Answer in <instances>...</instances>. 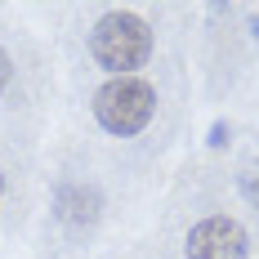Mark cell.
Here are the masks:
<instances>
[{"mask_svg": "<svg viewBox=\"0 0 259 259\" xmlns=\"http://www.w3.org/2000/svg\"><path fill=\"white\" fill-rule=\"evenodd\" d=\"M90 54L94 63L116 72V76H130L134 67L148 63L152 54V27L143 23L139 14H125V9H112L99 18V27L90 31Z\"/></svg>", "mask_w": 259, "mask_h": 259, "instance_id": "6da1fadb", "label": "cell"}, {"mask_svg": "<svg viewBox=\"0 0 259 259\" xmlns=\"http://www.w3.org/2000/svg\"><path fill=\"white\" fill-rule=\"evenodd\" d=\"M156 112V90L139 76H116L94 94V116L112 134H139Z\"/></svg>", "mask_w": 259, "mask_h": 259, "instance_id": "7a4b0ae2", "label": "cell"}, {"mask_svg": "<svg viewBox=\"0 0 259 259\" xmlns=\"http://www.w3.org/2000/svg\"><path fill=\"white\" fill-rule=\"evenodd\" d=\"M250 255V237L237 219L210 214L201 224H192L188 233V259H246Z\"/></svg>", "mask_w": 259, "mask_h": 259, "instance_id": "3957f363", "label": "cell"}, {"mask_svg": "<svg viewBox=\"0 0 259 259\" xmlns=\"http://www.w3.org/2000/svg\"><path fill=\"white\" fill-rule=\"evenodd\" d=\"M99 210H103V197L94 192V188H85V183H67V188H58V197H54V214L63 219V224H94L99 219Z\"/></svg>", "mask_w": 259, "mask_h": 259, "instance_id": "277c9868", "label": "cell"}, {"mask_svg": "<svg viewBox=\"0 0 259 259\" xmlns=\"http://www.w3.org/2000/svg\"><path fill=\"white\" fill-rule=\"evenodd\" d=\"M237 188H241V197H246L250 206H259V161H250V165L237 175Z\"/></svg>", "mask_w": 259, "mask_h": 259, "instance_id": "5b68a950", "label": "cell"}, {"mask_svg": "<svg viewBox=\"0 0 259 259\" xmlns=\"http://www.w3.org/2000/svg\"><path fill=\"white\" fill-rule=\"evenodd\" d=\"M224 143H228V125L214 121V125H210V148H224Z\"/></svg>", "mask_w": 259, "mask_h": 259, "instance_id": "8992f818", "label": "cell"}, {"mask_svg": "<svg viewBox=\"0 0 259 259\" xmlns=\"http://www.w3.org/2000/svg\"><path fill=\"white\" fill-rule=\"evenodd\" d=\"M9 76H14V67H9V54L0 50V90H5V85H9Z\"/></svg>", "mask_w": 259, "mask_h": 259, "instance_id": "52a82bcc", "label": "cell"}, {"mask_svg": "<svg viewBox=\"0 0 259 259\" xmlns=\"http://www.w3.org/2000/svg\"><path fill=\"white\" fill-rule=\"evenodd\" d=\"M250 31H255V40H259V14H255V18H250Z\"/></svg>", "mask_w": 259, "mask_h": 259, "instance_id": "ba28073f", "label": "cell"}, {"mask_svg": "<svg viewBox=\"0 0 259 259\" xmlns=\"http://www.w3.org/2000/svg\"><path fill=\"white\" fill-rule=\"evenodd\" d=\"M0 192H5V175H0Z\"/></svg>", "mask_w": 259, "mask_h": 259, "instance_id": "9c48e42d", "label": "cell"}]
</instances>
